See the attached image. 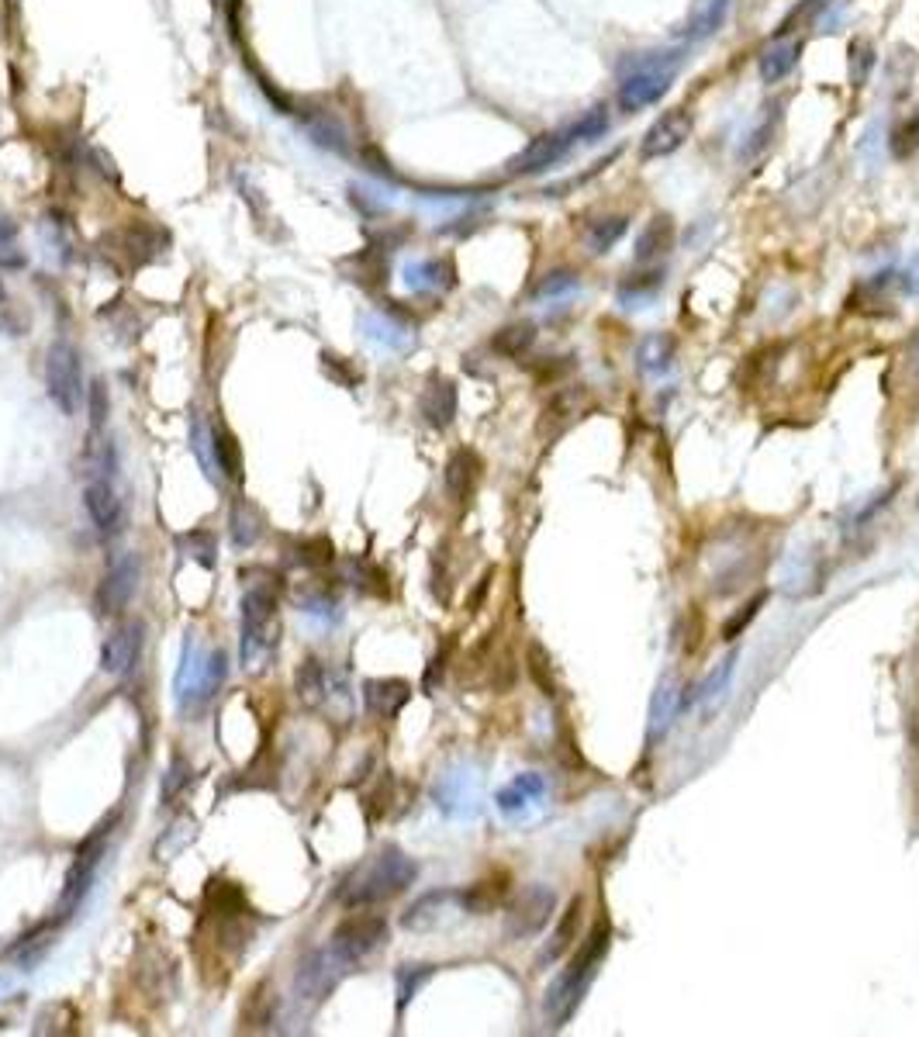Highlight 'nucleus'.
<instances>
[{
  "label": "nucleus",
  "instance_id": "37998d69",
  "mask_svg": "<svg viewBox=\"0 0 919 1037\" xmlns=\"http://www.w3.org/2000/svg\"><path fill=\"white\" fill-rule=\"evenodd\" d=\"M187 546H190V557L198 560V564H204V567H211L214 564V540L208 536V533H194L190 540H187Z\"/></svg>",
  "mask_w": 919,
  "mask_h": 1037
},
{
  "label": "nucleus",
  "instance_id": "423d86ee",
  "mask_svg": "<svg viewBox=\"0 0 919 1037\" xmlns=\"http://www.w3.org/2000/svg\"><path fill=\"white\" fill-rule=\"evenodd\" d=\"M557 910V892L550 886H530L512 906H508V919H505V934L512 941H525V937H536L550 916Z\"/></svg>",
  "mask_w": 919,
  "mask_h": 1037
},
{
  "label": "nucleus",
  "instance_id": "2eb2a0df",
  "mask_svg": "<svg viewBox=\"0 0 919 1037\" xmlns=\"http://www.w3.org/2000/svg\"><path fill=\"white\" fill-rule=\"evenodd\" d=\"M481 471H484V460L474 454V449H457L446 464V495L454 502H467L474 495Z\"/></svg>",
  "mask_w": 919,
  "mask_h": 1037
},
{
  "label": "nucleus",
  "instance_id": "412c9836",
  "mask_svg": "<svg viewBox=\"0 0 919 1037\" xmlns=\"http://www.w3.org/2000/svg\"><path fill=\"white\" fill-rule=\"evenodd\" d=\"M674 246V222L671 214H654V219L643 225L639 239H636V260L647 263V260H657L663 257Z\"/></svg>",
  "mask_w": 919,
  "mask_h": 1037
},
{
  "label": "nucleus",
  "instance_id": "4c0bfd02",
  "mask_svg": "<svg viewBox=\"0 0 919 1037\" xmlns=\"http://www.w3.org/2000/svg\"><path fill=\"white\" fill-rule=\"evenodd\" d=\"M574 287H578V277L571 270H554L539 281L536 298H563V295H571Z\"/></svg>",
  "mask_w": 919,
  "mask_h": 1037
},
{
  "label": "nucleus",
  "instance_id": "79ce46f5",
  "mask_svg": "<svg viewBox=\"0 0 919 1037\" xmlns=\"http://www.w3.org/2000/svg\"><path fill=\"white\" fill-rule=\"evenodd\" d=\"M657 287H660V273H647V281H625L619 287V295H622V301L639 305V301H647Z\"/></svg>",
  "mask_w": 919,
  "mask_h": 1037
},
{
  "label": "nucleus",
  "instance_id": "0eeeda50",
  "mask_svg": "<svg viewBox=\"0 0 919 1037\" xmlns=\"http://www.w3.org/2000/svg\"><path fill=\"white\" fill-rule=\"evenodd\" d=\"M146 647V622L142 619H125L108 633L104 647H101V671L111 678L128 675L142 657Z\"/></svg>",
  "mask_w": 919,
  "mask_h": 1037
},
{
  "label": "nucleus",
  "instance_id": "4468645a",
  "mask_svg": "<svg viewBox=\"0 0 919 1037\" xmlns=\"http://www.w3.org/2000/svg\"><path fill=\"white\" fill-rule=\"evenodd\" d=\"M412 699V684L401 678H370L363 684V702L374 716H398L405 709V702Z\"/></svg>",
  "mask_w": 919,
  "mask_h": 1037
},
{
  "label": "nucleus",
  "instance_id": "aec40b11",
  "mask_svg": "<svg viewBox=\"0 0 919 1037\" xmlns=\"http://www.w3.org/2000/svg\"><path fill=\"white\" fill-rule=\"evenodd\" d=\"M301 119H305L308 139L315 146L332 149V152H349V135H346V128H343V122L336 119V114H328V111L311 114V111H305Z\"/></svg>",
  "mask_w": 919,
  "mask_h": 1037
},
{
  "label": "nucleus",
  "instance_id": "a18cd8bd",
  "mask_svg": "<svg viewBox=\"0 0 919 1037\" xmlns=\"http://www.w3.org/2000/svg\"><path fill=\"white\" fill-rule=\"evenodd\" d=\"M14 239H17V225H14L11 219H4V214H0V249L14 246Z\"/></svg>",
  "mask_w": 919,
  "mask_h": 1037
},
{
  "label": "nucleus",
  "instance_id": "9d476101",
  "mask_svg": "<svg viewBox=\"0 0 919 1037\" xmlns=\"http://www.w3.org/2000/svg\"><path fill=\"white\" fill-rule=\"evenodd\" d=\"M84 505L101 536H119L125 530V505L114 492L111 478H87L84 484Z\"/></svg>",
  "mask_w": 919,
  "mask_h": 1037
},
{
  "label": "nucleus",
  "instance_id": "e433bc0d",
  "mask_svg": "<svg viewBox=\"0 0 919 1037\" xmlns=\"http://www.w3.org/2000/svg\"><path fill=\"white\" fill-rule=\"evenodd\" d=\"M871 66H874V46L865 42V38H857V42L850 46V84H854V87L865 84L868 73H871Z\"/></svg>",
  "mask_w": 919,
  "mask_h": 1037
},
{
  "label": "nucleus",
  "instance_id": "a878e982",
  "mask_svg": "<svg viewBox=\"0 0 919 1037\" xmlns=\"http://www.w3.org/2000/svg\"><path fill=\"white\" fill-rule=\"evenodd\" d=\"M449 899H454L449 892H425L419 903L401 916V924H405L408 930H429V927H436L439 916H443V906L449 903Z\"/></svg>",
  "mask_w": 919,
  "mask_h": 1037
},
{
  "label": "nucleus",
  "instance_id": "49530a36",
  "mask_svg": "<svg viewBox=\"0 0 919 1037\" xmlns=\"http://www.w3.org/2000/svg\"><path fill=\"white\" fill-rule=\"evenodd\" d=\"M903 284H906V291H909V295H919V257H916V260L909 263V270H906Z\"/></svg>",
  "mask_w": 919,
  "mask_h": 1037
},
{
  "label": "nucleus",
  "instance_id": "473e14b6",
  "mask_svg": "<svg viewBox=\"0 0 919 1037\" xmlns=\"http://www.w3.org/2000/svg\"><path fill=\"white\" fill-rule=\"evenodd\" d=\"M765 602H768V592H757L750 602H743L740 609H736L726 622H722V640H736V637L757 619V613L765 609Z\"/></svg>",
  "mask_w": 919,
  "mask_h": 1037
},
{
  "label": "nucleus",
  "instance_id": "f3484780",
  "mask_svg": "<svg viewBox=\"0 0 919 1037\" xmlns=\"http://www.w3.org/2000/svg\"><path fill=\"white\" fill-rule=\"evenodd\" d=\"M422 416L429 425L446 429L457 416V384L446 378H433L422 391Z\"/></svg>",
  "mask_w": 919,
  "mask_h": 1037
},
{
  "label": "nucleus",
  "instance_id": "b1692460",
  "mask_svg": "<svg viewBox=\"0 0 919 1037\" xmlns=\"http://www.w3.org/2000/svg\"><path fill=\"white\" fill-rule=\"evenodd\" d=\"M260 536H263L260 508L246 498H239L236 505H232V540H236V546H252Z\"/></svg>",
  "mask_w": 919,
  "mask_h": 1037
},
{
  "label": "nucleus",
  "instance_id": "5701e85b",
  "mask_svg": "<svg viewBox=\"0 0 919 1037\" xmlns=\"http://www.w3.org/2000/svg\"><path fill=\"white\" fill-rule=\"evenodd\" d=\"M405 284L412 291H443L454 284V267L446 260H415L405 267Z\"/></svg>",
  "mask_w": 919,
  "mask_h": 1037
},
{
  "label": "nucleus",
  "instance_id": "f704fd0d",
  "mask_svg": "<svg viewBox=\"0 0 919 1037\" xmlns=\"http://www.w3.org/2000/svg\"><path fill=\"white\" fill-rule=\"evenodd\" d=\"M733 664H736V657H726V661L716 664V668L706 675V681L698 684V702H716L722 692H726V684L733 678Z\"/></svg>",
  "mask_w": 919,
  "mask_h": 1037
},
{
  "label": "nucleus",
  "instance_id": "c9c22d12",
  "mask_svg": "<svg viewBox=\"0 0 919 1037\" xmlns=\"http://www.w3.org/2000/svg\"><path fill=\"white\" fill-rule=\"evenodd\" d=\"M429 975H433V965H405L398 972V1013L408 1007V1000L419 992V986L425 983Z\"/></svg>",
  "mask_w": 919,
  "mask_h": 1037
},
{
  "label": "nucleus",
  "instance_id": "c756f323",
  "mask_svg": "<svg viewBox=\"0 0 919 1037\" xmlns=\"http://www.w3.org/2000/svg\"><path fill=\"white\" fill-rule=\"evenodd\" d=\"M625 229H630V219H625V214H605V219H595L588 225V246L595 252H609L625 236Z\"/></svg>",
  "mask_w": 919,
  "mask_h": 1037
},
{
  "label": "nucleus",
  "instance_id": "dca6fc26",
  "mask_svg": "<svg viewBox=\"0 0 919 1037\" xmlns=\"http://www.w3.org/2000/svg\"><path fill=\"white\" fill-rule=\"evenodd\" d=\"M802 55V38H788V35H778L774 42L760 52L757 60V70H760V81L765 84H781L785 76L795 70Z\"/></svg>",
  "mask_w": 919,
  "mask_h": 1037
},
{
  "label": "nucleus",
  "instance_id": "39448f33",
  "mask_svg": "<svg viewBox=\"0 0 919 1037\" xmlns=\"http://www.w3.org/2000/svg\"><path fill=\"white\" fill-rule=\"evenodd\" d=\"M387 941V919L381 913H353L332 930L328 951L339 958L343 968H357Z\"/></svg>",
  "mask_w": 919,
  "mask_h": 1037
},
{
  "label": "nucleus",
  "instance_id": "8fccbe9b",
  "mask_svg": "<svg viewBox=\"0 0 919 1037\" xmlns=\"http://www.w3.org/2000/svg\"><path fill=\"white\" fill-rule=\"evenodd\" d=\"M916 508H919V498H916Z\"/></svg>",
  "mask_w": 919,
  "mask_h": 1037
},
{
  "label": "nucleus",
  "instance_id": "58836bf2",
  "mask_svg": "<svg viewBox=\"0 0 919 1037\" xmlns=\"http://www.w3.org/2000/svg\"><path fill=\"white\" fill-rule=\"evenodd\" d=\"M222 678H225V654L214 651V654L208 657V664H204L201 681H198V695H201V699H211L214 692H219Z\"/></svg>",
  "mask_w": 919,
  "mask_h": 1037
},
{
  "label": "nucleus",
  "instance_id": "09e8293b",
  "mask_svg": "<svg viewBox=\"0 0 919 1037\" xmlns=\"http://www.w3.org/2000/svg\"><path fill=\"white\" fill-rule=\"evenodd\" d=\"M0 298H4V287H0Z\"/></svg>",
  "mask_w": 919,
  "mask_h": 1037
},
{
  "label": "nucleus",
  "instance_id": "20e7f679",
  "mask_svg": "<svg viewBox=\"0 0 919 1037\" xmlns=\"http://www.w3.org/2000/svg\"><path fill=\"white\" fill-rule=\"evenodd\" d=\"M46 391L52 405L60 408L66 419H73L80 412L84 402V367H80V354L76 346L66 340H55L46 354Z\"/></svg>",
  "mask_w": 919,
  "mask_h": 1037
},
{
  "label": "nucleus",
  "instance_id": "bb28decb",
  "mask_svg": "<svg viewBox=\"0 0 919 1037\" xmlns=\"http://www.w3.org/2000/svg\"><path fill=\"white\" fill-rule=\"evenodd\" d=\"M671 357H674V340L668 336V332H654V336H647L639 346V370H647V374H663V370L671 367Z\"/></svg>",
  "mask_w": 919,
  "mask_h": 1037
},
{
  "label": "nucleus",
  "instance_id": "1a4fd4ad",
  "mask_svg": "<svg viewBox=\"0 0 919 1037\" xmlns=\"http://www.w3.org/2000/svg\"><path fill=\"white\" fill-rule=\"evenodd\" d=\"M574 143H581V135H578V128L571 125V128H563V132H546V135H539V139H533L530 146H525L516 160H512V173L516 177H530V173H543L546 166H554L557 160H563L567 152H571V146Z\"/></svg>",
  "mask_w": 919,
  "mask_h": 1037
},
{
  "label": "nucleus",
  "instance_id": "de8ad7c7",
  "mask_svg": "<svg viewBox=\"0 0 919 1037\" xmlns=\"http://www.w3.org/2000/svg\"><path fill=\"white\" fill-rule=\"evenodd\" d=\"M909 139H912V146H919V114H916L912 125H909Z\"/></svg>",
  "mask_w": 919,
  "mask_h": 1037
},
{
  "label": "nucleus",
  "instance_id": "7ed1b4c3",
  "mask_svg": "<svg viewBox=\"0 0 919 1037\" xmlns=\"http://www.w3.org/2000/svg\"><path fill=\"white\" fill-rule=\"evenodd\" d=\"M277 643V589L270 581H249L243 592V664L252 671Z\"/></svg>",
  "mask_w": 919,
  "mask_h": 1037
},
{
  "label": "nucleus",
  "instance_id": "f257e3e1",
  "mask_svg": "<svg viewBox=\"0 0 919 1037\" xmlns=\"http://www.w3.org/2000/svg\"><path fill=\"white\" fill-rule=\"evenodd\" d=\"M609 945H612L609 924H598V927L588 934V941L581 945V951L571 958V965H567V968L557 975V983L546 989L543 1010H546V1021H550V1027H563V1024L574 1016V1010H578V1003H581V996L588 992V983H592L595 972H598V965H601V958L609 954Z\"/></svg>",
  "mask_w": 919,
  "mask_h": 1037
},
{
  "label": "nucleus",
  "instance_id": "ddd939ff",
  "mask_svg": "<svg viewBox=\"0 0 919 1037\" xmlns=\"http://www.w3.org/2000/svg\"><path fill=\"white\" fill-rule=\"evenodd\" d=\"M343 962L332 951H315L308 954L305 962L298 965V975H295V986L305 1000H325V996L336 989L339 975H343Z\"/></svg>",
  "mask_w": 919,
  "mask_h": 1037
},
{
  "label": "nucleus",
  "instance_id": "2f4dec72",
  "mask_svg": "<svg viewBox=\"0 0 919 1037\" xmlns=\"http://www.w3.org/2000/svg\"><path fill=\"white\" fill-rule=\"evenodd\" d=\"M543 792H546L543 778H536V775H522V778H516L512 786H508V789L498 795V806H501L505 813H512V810L525 806V802L539 799Z\"/></svg>",
  "mask_w": 919,
  "mask_h": 1037
},
{
  "label": "nucleus",
  "instance_id": "a211bd4d",
  "mask_svg": "<svg viewBox=\"0 0 919 1037\" xmlns=\"http://www.w3.org/2000/svg\"><path fill=\"white\" fill-rule=\"evenodd\" d=\"M581 927H584V896H574L571 903L563 906L560 924H557L554 937H550V941H546L543 962H557L560 954L571 951V948H574V941L581 937Z\"/></svg>",
  "mask_w": 919,
  "mask_h": 1037
},
{
  "label": "nucleus",
  "instance_id": "ea45409f",
  "mask_svg": "<svg viewBox=\"0 0 919 1037\" xmlns=\"http://www.w3.org/2000/svg\"><path fill=\"white\" fill-rule=\"evenodd\" d=\"M332 560V543L325 536H315V540H305L298 543V564L305 567H322Z\"/></svg>",
  "mask_w": 919,
  "mask_h": 1037
},
{
  "label": "nucleus",
  "instance_id": "c03bdc74",
  "mask_svg": "<svg viewBox=\"0 0 919 1037\" xmlns=\"http://www.w3.org/2000/svg\"><path fill=\"white\" fill-rule=\"evenodd\" d=\"M184 778H187V775H184V765L177 761V765H173V771H170V778H166V786H163V799H173V795H177V789L184 786Z\"/></svg>",
  "mask_w": 919,
  "mask_h": 1037
},
{
  "label": "nucleus",
  "instance_id": "6ab92c4d",
  "mask_svg": "<svg viewBox=\"0 0 919 1037\" xmlns=\"http://www.w3.org/2000/svg\"><path fill=\"white\" fill-rule=\"evenodd\" d=\"M295 689L305 709H322L328 702V689H332V675L319 657H308L298 675H295Z\"/></svg>",
  "mask_w": 919,
  "mask_h": 1037
},
{
  "label": "nucleus",
  "instance_id": "f8f14e48",
  "mask_svg": "<svg viewBox=\"0 0 919 1037\" xmlns=\"http://www.w3.org/2000/svg\"><path fill=\"white\" fill-rule=\"evenodd\" d=\"M688 135H692V114L688 111H668V114H660V119L650 125V132L643 135V143H639V156L643 160H660V156H671V152H678L684 143H688Z\"/></svg>",
  "mask_w": 919,
  "mask_h": 1037
},
{
  "label": "nucleus",
  "instance_id": "f03ea898",
  "mask_svg": "<svg viewBox=\"0 0 919 1037\" xmlns=\"http://www.w3.org/2000/svg\"><path fill=\"white\" fill-rule=\"evenodd\" d=\"M419 878V865L408 854H401L398 848L381 851L370 865L357 868L353 878L343 886L339 899L349 910H363V906H377L387 903V899L401 896L408 886Z\"/></svg>",
  "mask_w": 919,
  "mask_h": 1037
},
{
  "label": "nucleus",
  "instance_id": "4be33fe9",
  "mask_svg": "<svg viewBox=\"0 0 919 1037\" xmlns=\"http://www.w3.org/2000/svg\"><path fill=\"white\" fill-rule=\"evenodd\" d=\"M508 896V875H498V878H484V882H474L467 892H460V906L467 913H495Z\"/></svg>",
  "mask_w": 919,
  "mask_h": 1037
},
{
  "label": "nucleus",
  "instance_id": "a19ab883",
  "mask_svg": "<svg viewBox=\"0 0 919 1037\" xmlns=\"http://www.w3.org/2000/svg\"><path fill=\"white\" fill-rule=\"evenodd\" d=\"M108 408H111V402H108L104 381H94V384H90V425H94V433H101V429H104Z\"/></svg>",
  "mask_w": 919,
  "mask_h": 1037
},
{
  "label": "nucleus",
  "instance_id": "7c9ffc66",
  "mask_svg": "<svg viewBox=\"0 0 919 1037\" xmlns=\"http://www.w3.org/2000/svg\"><path fill=\"white\" fill-rule=\"evenodd\" d=\"M525 664H530V675L533 681L539 684V692L546 699H557V678H554V661L546 654L543 643H530V651H525Z\"/></svg>",
  "mask_w": 919,
  "mask_h": 1037
},
{
  "label": "nucleus",
  "instance_id": "cd10ccee",
  "mask_svg": "<svg viewBox=\"0 0 919 1037\" xmlns=\"http://www.w3.org/2000/svg\"><path fill=\"white\" fill-rule=\"evenodd\" d=\"M211 446H214V460H219V471H222L228 481H239V478H243V449H239V440L232 436L228 429H214Z\"/></svg>",
  "mask_w": 919,
  "mask_h": 1037
},
{
  "label": "nucleus",
  "instance_id": "c85d7f7f",
  "mask_svg": "<svg viewBox=\"0 0 919 1037\" xmlns=\"http://www.w3.org/2000/svg\"><path fill=\"white\" fill-rule=\"evenodd\" d=\"M536 343V325L533 322H512V325H505V329H498L495 332V349L501 357H522L525 349H530Z\"/></svg>",
  "mask_w": 919,
  "mask_h": 1037
},
{
  "label": "nucleus",
  "instance_id": "72a5a7b5",
  "mask_svg": "<svg viewBox=\"0 0 919 1037\" xmlns=\"http://www.w3.org/2000/svg\"><path fill=\"white\" fill-rule=\"evenodd\" d=\"M273 1010H277V1003H273L270 989H266V986H257V992L249 996V1007L243 1010V1027L257 1030V1027L270 1024V1021H273Z\"/></svg>",
  "mask_w": 919,
  "mask_h": 1037
},
{
  "label": "nucleus",
  "instance_id": "9b49d317",
  "mask_svg": "<svg viewBox=\"0 0 919 1037\" xmlns=\"http://www.w3.org/2000/svg\"><path fill=\"white\" fill-rule=\"evenodd\" d=\"M139 589V560L135 557H122L119 564L104 575V581L97 584V613L101 616H119L128 609V602Z\"/></svg>",
  "mask_w": 919,
  "mask_h": 1037
},
{
  "label": "nucleus",
  "instance_id": "393cba45",
  "mask_svg": "<svg viewBox=\"0 0 919 1037\" xmlns=\"http://www.w3.org/2000/svg\"><path fill=\"white\" fill-rule=\"evenodd\" d=\"M726 11H730V0H698V4L692 8V17H688V38H709L719 25H722V17H726Z\"/></svg>",
  "mask_w": 919,
  "mask_h": 1037
},
{
  "label": "nucleus",
  "instance_id": "6e6552de",
  "mask_svg": "<svg viewBox=\"0 0 919 1037\" xmlns=\"http://www.w3.org/2000/svg\"><path fill=\"white\" fill-rule=\"evenodd\" d=\"M671 76H674V66H657V63H647V66L633 70V73L622 81V87H619V97H616L619 108H622L625 114H636V111H643V108L657 104L660 97L668 94Z\"/></svg>",
  "mask_w": 919,
  "mask_h": 1037
}]
</instances>
